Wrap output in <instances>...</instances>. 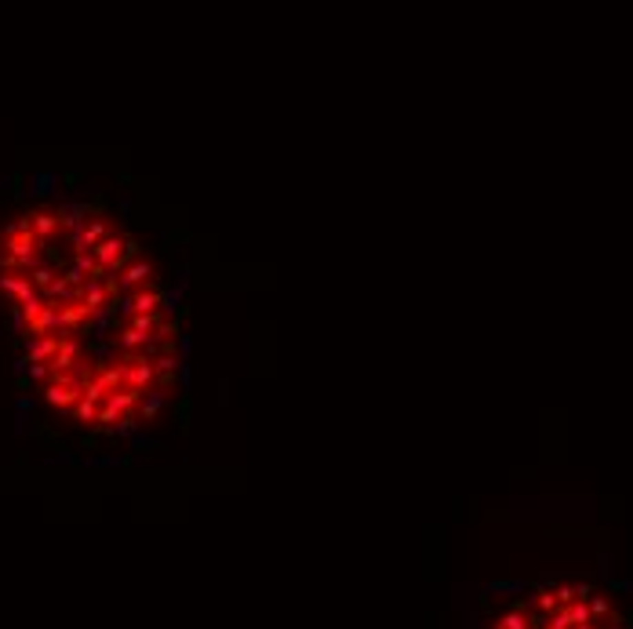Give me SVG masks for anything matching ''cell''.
Returning a JSON list of instances; mask_svg holds the SVG:
<instances>
[{"mask_svg": "<svg viewBox=\"0 0 633 629\" xmlns=\"http://www.w3.org/2000/svg\"><path fill=\"white\" fill-rule=\"evenodd\" d=\"M0 310L19 379L95 444H138L186 418L178 277L102 193L37 200L0 222Z\"/></svg>", "mask_w": 633, "mask_h": 629, "instance_id": "cell-1", "label": "cell"}]
</instances>
